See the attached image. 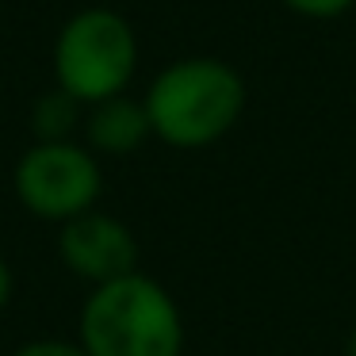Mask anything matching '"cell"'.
<instances>
[{
  "label": "cell",
  "mask_w": 356,
  "mask_h": 356,
  "mask_svg": "<svg viewBox=\"0 0 356 356\" xmlns=\"http://www.w3.org/2000/svg\"><path fill=\"white\" fill-rule=\"evenodd\" d=\"M77 345L88 356H180L184 314L165 284L131 272L88 291L77 318Z\"/></svg>",
  "instance_id": "cell-2"
},
{
  "label": "cell",
  "mask_w": 356,
  "mask_h": 356,
  "mask_svg": "<svg viewBox=\"0 0 356 356\" xmlns=\"http://www.w3.org/2000/svg\"><path fill=\"white\" fill-rule=\"evenodd\" d=\"M12 291H16V276H12V268H8V261L0 257V310L12 302Z\"/></svg>",
  "instance_id": "cell-10"
},
{
  "label": "cell",
  "mask_w": 356,
  "mask_h": 356,
  "mask_svg": "<svg viewBox=\"0 0 356 356\" xmlns=\"http://www.w3.org/2000/svg\"><path fill=\"white\" fill-rule=\"evenodd\" d=\"M58 257L73 276L88 280L92 287L138 272V241H134L131 226L104 211H85V215L62 222Z\"/></svg>",
  "instance_id": "cell-5"
},
{
  "label": "cell",
  "mask_w": 356,
  "mask_h": 356,
  "mask_svg": "<svg viewBox=\"0 0 356 356\" xmlns=\"http://www.w3.org/2000/svg\"><path fill=\"white\" fill-rule=\"evenodd\" d=\"M138 73V35L115 8H81L54 39V81L85 108L123 96Z\"/></svg>",
  "instance_id": "cell-3"
},
{
  "label": "cell",
  "mask_w": 356,
  "mask_h": 356,
  "mask_svg": "<svg viewBox=\"0 0 356 356\" xmlns=\"http://www.w3.org/2000/svg\"><path fill=\"white\" fill-rule=\"evenodd\" d=\"M280 4L302 19H337L345 12H353L356 0H280Z\"/></svg>",
  "instance_id": "cell-8"
},
{
  "label": "cell",
  "mask_w": 356,
  "mask_h": 356,
  "mask_svg": "<svg viewBox=\"0 0 356 356\" xmlns=\"http://www.w3.org/2000/svg\"><path fill=\"white\" fill-rule=\"evenodd\" d=\"M146 115L154 138L172 149H207L238 127L245 111V81L222 58H180L149 81Z\"/></svg>",
  "instance_id": "cell-1"
},
{
  "label": "cell",
  "mask_w": 356,
  "mask_h": 356,
  "mask_svg": "<svg viewBox=\"0 0 356 356\" xmlns=\"http://www.w3.org/2000/svg\"><path fill=\"white\" fill-rule=\"evenodd\" d=\"M345 356H356V330L348 333V341H345Z\"/></svg>",
  "instance_id": "cell-11"
},
{
  "label": "cell",
  "mask_w": 356,
  "mask_h": 356,
  "mask_svg": "<svg viewBox=\"0 0 356 356\" xmlns=\"http://www.w3.org/2000/svg\"><path fill=\"white\" fill-rule=\"evenodd\" d=\"M85 127V104L73 100L65 88H50L31 108V131L35 142H73V131Z\"/></svg>",
  "instance_id": "cell-7"
},
{
  "label": "cell",
  "mask_w": 356,
  "mask_h": 356,
  "mask_svg": "<svg viewBox=\"0 0 356 356\" xmlns=\"http://www.w3.org/2000/svg\"><path fill=\"white\" fill-rule=\"evenodd\" d=\"M12 356H88L77 341H58V337H42V341H27L19 345Z\"/></svg>",
  "instance_id": "cell-9"
},
{
  "label": "cell",
  "mask_w": 356,
  "mask_h": 356,
  "mask_svg": "<svg viewBox=\"0 0 356 356\" xmlns=\"http://www.w3.org/2000/svg\"><path fill=\"white\" fill-rule=\"evenodd\" d=\"M146 138H154L149 127L146 104L131 100V96H111L104 104H92L85 115V142L92 154H108V157H127L134 149L146 146Z\"/></svg>",
  "instance_id": "cell-6"
},
{
  "label": "cell",
  "mask_w": 356,
  "mask_h": 356,
  "mask_svg": "<svg viewBox=\"0 0 356 356\" xmlns=\"http://www.w3.org/2000/svg\"><path fill=\"white\" fill-rule=\"evenodd\" d=\"M12 188L24 211L62 226L85 211H96L104 172L96 154L81 142H35L16 161Z\"/></svg>",
  "instance_id": "cell-4"
}]
</instances>
